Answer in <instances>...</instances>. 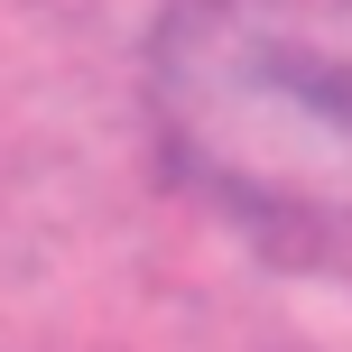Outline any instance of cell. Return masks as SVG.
I'll return each instance as SVG.
<instances>
[{
	"instance_id": "cell-1",
	"label": "cell",
	"mask_w": 352,
	"mask_h": 352,
	"mask_svg": "<svg viewBox=\"0 0 352 352\" xmlns=\"http://www.w3.org/2000/svg\"><path fill=\"white\" fill-rule=\"evenodd\" d=\"M158 158L269 232H352V0H167L140 56Z\"/></svg>"
}]
</instances>
